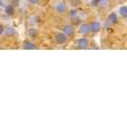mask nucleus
I'll return each mask as SVG.
<instances>
[{
  "label": "nucleus",
  "instance_id": "f257e3e1",
  "mask_svg": "<svg viewBox=\"0 0 127 127\" xmlns=\"http://www.w3.org/2000/svg\"><path fill=\"white\" fill-rule=\"evenodd\" d=\"M67 9H68V6H67V3L65 1H58L54 4V10L58 14L65 13V12L67 11Z\"/></svg>",
  "mask_w": 127,
  "mask_h": 127
},
{
  "label": "nucleus",
  "instance_id": "f03ea898",
  "mask_svg": "<svg viewBox=\"0 0 127 127\" xmlns=\"http://www.w3.org/2000/svg\"><path fill=\"white\" fill-rule=\"evenodd\" d=\"M68 41V35H66L64 32H59L55 35V42L57 45H64Z\"/></svg>",
  "mask_w": 127,
  "mask_h": 127
},
{
  "label": "nucleus",
  "instance_id": "7ed1b4c3",
  "mask_svg": "<svg viewBox=\"0 0 127 127\" xmlns=\"http://www.w3.org/2000/svg\"><path fill=\"white\" fill-rule=\"evenodd\" d=\"M78 32L83 35H87L89 34L91 32V29H90V25H88V23H83V25L79 26L78 28Z\"/></svg>",
  "mask_w": 127,
  "mask_h": 127
},
{
  "label": "nucleus",
  "instance_id": "20e7f679",
  "mask_svg": "<svg viewBox=\"0 0 127 127\" xmlns=\"http://www.w3.org/2000/svg\"><path fill=\"white\" fill-rule=\"evenodd\" d=\"M88 46H89V40L85 37L79 38L77 40V47L79 48V49H87Z\"/></svg>",
  "mask_w": 127,
  "mask_h": 127
},
{
  "label": "nucleus",
  "instance_id": "39448f33",
  "mask_svg": "<svg viewBox=\"0 0 127 127\" xmlns=\"http://www.w3.org/2000/svg\"><path fill=\"white\" fill-rule=\"evenodd\" d=\"M63 32L68 36H71V35L74 34V27L72 25H66L63 28Z\"/></svg>",
  "mask_w": 127,
  "mask_h": 127
},
{
  "label": "nucleus",
  "instance_id": "423d86ee",
  "mask_svg": "<svg viewBox=\"0 0 127 127\" xmlns=\"http://www.w3.org/2000/svg\"><path fill=\"white\" fill-rule=\"evenodd\" d=\"M90 29H91V32L97 33V32H100V30H101V23L98 21H92L90 23Z\"/></svg>",
  "mask_w": 127,
  "mask_h": 127
},
{
  "label": "nucleus",
  "instance_id": "0eeeda50",
  "mask_svg": "<svg viewBox=\"0 0 127 127\" xmlns=\"http://www.w3.org/2000/svg\"><path fill=\"white\" fill-rule=\"evenodd\" d=\"M22 49H25V50H35L36 49V45L33 43L32 41H30V40H26L22 45Z\"/></svg>",
  "mask_w": 127,
  "mask_h": 127
},
{
  "label": "nucleus",
  "instance_id": "6e6552de",
  "mask_svg": "<svg viewBox=\"0 0 127 127\" xmlns=\"http://www.w3.org/2000/svg\"><path fill=\"white\" fill-rule=\"evenodd\" d=\"M4 12H5V14H6L7 16H13L14 13H15V9H14L13 5L7 4V5H5V7H4Z\"/></svg>",
  "mask_w": 127,
  "mask_h": 127
},
{
  "label": "nucleus",
  "instance_id": "1a4fd4ad",
  "mask_svg": "<svg viewBox=\"0 0 127 127\" xmlns=\"http://www.w3.org/2000/svg\"><path fill=\"white\" fill-rule=\"evenodd\" d=\"M108 21L110 23H116L118 21V15H117V13H114V12L110 13L109 16H108Z\"/></svg>",
  "mask_w": 127,
  "mask_h": 127
},
{
  "label": "nucleus",
  "instance_id": "9d476101",
  "mask_svg": "<svg viewBox=\"0 0 127 127\" xmlns=\"http://www.w3.org/2000/svg\"><path fill=\"white\" fill-rule=\"evenodd\" d=\"M119 13L122 16L123 18H127V6L126 5H123L119 9Z\"/></svg>",
  "mask_w": 127,
  "mask_h": 127
},
{
  "label": "nucleus",
  "instance_id": "9b49d317",
  "mask_svg": "<svg viewBox=\"0 0 127 127\" xmlns=\"http://www.w3.org/2000/svg\"><path fill=\"white\" fill-rule=\"evenodd\" d=\"M110 4V1L109 0H101L100 3H98V6H101L102 9H106V7H108Z\"/></svg>",
  "mask_w": 127,
  "mask_h": 127
},
{
  "label": "nucleus",
  "instance_id": "f8f14e48",
  "mask_svg": "<svg viewBox=\"0 0 127 127\" xmlns=\"http://www.w3.org/2000/svg\"><path fill=\"white\" fill-rule=\"evenodd\" d=\"M69 15H70V17L72 19H77V17H78V13H77L76 10H71Z\"/></svg>",
  "mask_w": 127,
  "mask_h": 127
},
{
  "label": "nucleus",
  "instance_id": "ddd939ff",
  "mask_svg": "<svg viewBox=\"0 0 127 127\" xmlns=\"http://www.w3.org/2000/svg\"><path fill=\"white\" fill-rule=\"evenodd\" d=\"M4 33L7 35H13V34H15V29L12 27H9V28H6V29H4Z\"/></svg>",
  "mask_w": 127,
  "mask_h": 127
},
{
  "label": "nucleus",
  "instance_id": "4468645a",
  "mask_svg": "<svg viewBox=\"0 0 127 127\" xmlns=\"http://www.w3.org/2000/svg\"><path fill=\"white\" fill-rule=\"evenodd\" d=\"M29 36L30 37H35L37 35V30L36 29H30V31H29Z\"/></svg>",
  "mask_w": 127,
  "mask_h": 127
},
{
  "label": "nucleus",
  "instance_id": "2eb2a0df",
  "mask_svg": "<svg viewBox=\"0 0 127 127\" xmlns=\"http://www.w3.org/2000/svg\"><path fill=\"white\" fill-rule=\"evenodd\" d=\"M70 3H71V5L72 6H77V5H79L82 3V0H70Z\"/></svg>",
  "mask_w": 127,
  "mask_h": 127
},
{
  "label": "nucleus",
  "instance_id": "dca6fc26",
  "mask_svg": "<svg viewBox=\"0 0 127 127\" xmlns=\"http://www.w3.org/2000/svg\"><path fill=\"white\" fill-rule=\"evenodd\" d=\"M101 0H91V5L92 6H97Z\"/></svg>",
  "mask_w": 127,
  "mask_h": 127
},
{
  "label": "nucleus",
  "instance_id": "f3484780",
  "mask_svg": "<svg viewBox=\"0 0 127 127\" xmlns=\"http://www.w3.org/2000/svg\"><path fill=\"white\" fill-rule=\"evenodd\" d=\"M28 1H29L31 4L36 5V4H38V3H39V1H40V0H28Z\"/></svg>",
  "mask_w": 127,
  "mask_h": 127
},
{
  "label": "nucleus",
  "instance_id": "a211bd4d",
  "mask_svg": "<svg viewBox=\"0 0 127 127\" xmlns=\"http://www.w3.org/2000/svg\"><path fill=\"white\" fill-rule=\"evenodd\" d=\"M3 32H4V27H3L1 23H0V35H2Z\"/></svg>",
  "mask_w": 127,
  "mask_h": 127
},
{
  "label": "nucleus",
  "instance_id": "6ab92c4d",
  "mask_svg": "<svg viewBox=\"0 0 127 127\" xmlns=\"http://www.w3.org/2000/svg\"><path fill=\"white\" fill-rule=\"evenodd\" d=\"M0 17H1V13H0Z\"/></svg>",
  "mask_w": 127,
  "mask_h": 127
}]
</instances>
